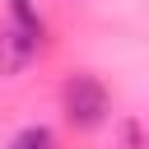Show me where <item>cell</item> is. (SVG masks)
Listing matches in <instances>:
<instances>
[{"label": "cell", "instance_id": "cell-3", "mask_svg": "<svg viewBox=\"0 0 149 149\" xmlns=\"http://www.w3.org/2000/svg\"><path fill=\"white\" fill-rule=\"evenodd\" d=\"M9 149H56V135L47 130V126H28V130H19L14 135V144Z\"/></svg>", "mask_w": 149, "mask_h": 149}, {"label": "cell", "instance_id": "cell-2", "mask_svg": "<svg viewBox=\"0 0 149 149\" xmlns=\"http://www.w3.org/2000/svg\"><path fill=\"white\" fill-rule=\"evenodd\" d=\"M33 56H37V33H28L23 23H0V74H23Z\"/></svg>", "mask_w": 149, "mask_h": 149}, {"label": "cell", "instance_id": "cell-1", "mask_svg": "<svg viewBox=\"0 0 149 149\" xmlns=\"http://www.w3.org/2000/svg\"><path fill=\"white\" fill-rule=\"evenodd\" d=\"M61 107H65V121L79 126V130H93L107 121V88L98 74H70L65 88H61Z\"/></svg>", "mask_w": 149, "mask_h": 149}, {"label": "cell", "instance_id": "cell-4", "mask_svg": "<svg viewBox=\"0 0 149 149\" xmlns=\"http://www.w3.org/2000/svg\"><path fill=\"white\" fill-rule=\"evenodd\" d=\"M9 14H14V23H23L28 33L42 37V14L33 9V0H9Z\"/></svg>", "mask_w": 149, "mask_h": 149}]
</instances>
